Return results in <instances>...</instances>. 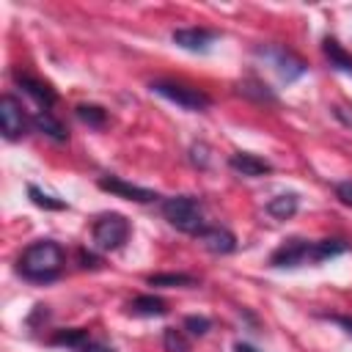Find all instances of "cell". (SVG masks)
<instances>
[{
    "label": "cell",
    "instance_id": "obj_1",
    "mask_svg": "<svg viewBox=\"0 0 352 352\" xmlns=\"http://www.w3.org/2000/svg\"><path fill=\"white\" fill-rule=\"evenodd\" d=\"M66 267V250L52 239H38L28 245L16 258V272L33 283L55 280Z\"/></svg>",
    "mask_w": 352,
    "mask_h": 352
},
{
    "label": "cell",
    "instance_id": "obj_2",
    "mask_svg": "<svg viewBox=\"0 0 352 352\" xmlns=\"http://www.w3.org/2000/svg\"><path fill=\"white\" fill-rule=\"evenodd\" d=\"M160 209H162V217L182 234L198 236L206 228V212L195 195H170L162 201Z\"/></svg>",
    "mask_w": 352,
    "mask_h": 352
},
{
    "label": "cell",
    "instance_id": "obj_3",
    "mask_svg": "<svg viewBox=\"0 0 352 352\" xmlns=\"http://www.w3.org/2000/svg\"><path fill=\"white\" fill-rule=\"evenodd\" d=\"M129 220L124 217V214H118V212H104V214H99L96 217V223H94V245L99 248V250H118V248H124V242L129 239Z\"/></svg>",
    "mask_w": 352,
    "mask_h": 352
},
{
    "label": "cell",
    "instance_id": "obj_4",
    "mask_svg": "<svg viewBox=\"0 0 352 352\" xmlns=\"http://www.w3.org/2000/svg\"><path fill=\"white\" fill-rule=\"evenodd\" d=\"M151 91L160 94L162 99L179 104V107L190 110V113H201V110H206L212 104V99L204 91L190 88V85H182V82H170V80H154L151 82Z\"/></svg>",
    "mask_w": 352,
    "mask_h": 352
},
{
    "label": "cell",
    "instance_id": "obj_5",
    "mask_svg": "<svg viewBox=\"0 0 352 352\" xmlns=\"http://www.w3.org/2000/svg\"><path fill=\"white\" fill-rule=\"evenodd\" d=\"M256 55L264 58V60L278 72V77H280L283 82H294V80L302 77L305 69H308L292 50H286V47H280V44H264V47H256Z\"/></svg>",
    "mask_w": 352,
    "mask_h": 352
},
{
    "label": "cell",
    "instance_id": "obj_6",
    "mask_svg": "<svg viewBox=\"0 0 352 352\" xmlns=\"http://www.w3.org/2000/svg\"><path fill=\"white\" fill-rule=\"evenodd\" d=\"M270 264L272 267H280V270H294V267H302V264H314V242L292 236V239L280 242L272 250Z\"/></svg>",
    "mask_w": 352,
    "mask_h": 352
},
{
    "label": "cell",
    "instance_id": "obj_7",
    "mask_svg": "<svg viewBox=\"0 0 352 352\" xmlns=\"http://www.w3.org/2000/svg\"><path fill=\"white\" fill-rule=\"evenodd\" d=\"M30 124H33V118L25 116L19 99L11 96V94H6L0 99V129H3V138L14 143V140H19V138L28 135V126Z\"/></svg>",
    "mask_w": 352,
    "mask_h": 352
},
{
    "label": "cell",
    "instance_id": "obj_8",
    "mask_svg": "<svg viewBox=\"0 0 352 352\" xmlns=\"http://www.w3.org/2000/svg\"><path fill=\"white\" fill-rule=\"evenodd\" d=\"M96 184H99V190H104L110 195H118V198H126V201H135V204H151V201H157V192L154 190L140 187V184H129V182H124L121 176H113V173L99 176Z\"/></svg>",
    "mask_w": 352,
    "mask_h": 352
},
{
    "label": "cell",
    "instance_id": "obj_9",
    "mask_svg": "<svg viewBox=\"0 0 352 352\" xmlns=\"http://www.w3.org/2000/svg\"><path fill=\"white\" fill-rule=\"evenodd\" d=\"M170 38L176 47H182L187 52H206L220 38V33L209 30V28H179L170 33Z\"/></svg>",
    "mask_w": 352,
    "mask_h": 352
},
{
    "label": "cell",
    "instance_id": "obj_10",
    "mask_svg": "<svg viewBox=\"0 0 352 352\" xmlns=\"http://www.w3.org/2000/svg\"><path fill=\"white\" fill-rule=\"evenodd\" d=\"M201 245L209 250V253H217V256H226V253H234L236 250V236L223 228V226H206L201 234H198Z\"/></svg>",
    "mask_w": 352,
    "mask_h": 352
},
{
    "label": "cell",
    "instance_id": "obj_11",
    "mask_svg": "<svg viewBox=\"0 0 352 352\" xmlns=\"http://www.w3.org/2000/svg\"><path fill=\"white\" fill-rule=\"evenodd\" d=\"M16 85H19L41 110H50V107L58 102V94H55L47 82H41V80H36V77H30V74H16Z\"/></svg>",
    "mask_w": 352,
    "mask_h": 352
},
{
    "label": "cell",
    "instance_id": "obj_12",
    "mask_svg": "<svg viewBox=\"0 0 352 352\" xmlns=\"http://www.w3.org/2000/svg\"><path fill=\"white\" fill-rule=\"evenodd\" d=\"M228 165H231V170H236L239 176H248V179H256V176H264L272 170V165L267 160H261L250 151H234L228 157Z\"/></svg>",
    "mask_w": 352,
    "mask_h": 352
},
{
    "label": "cell",
    "instance_id": "obj_13",
    "mask_svg": "<svg viewBox=\"0 0 352 352\" xmlns=\"http://www.w3.org/2000/svg\"><path fill=\"white\" fill-rule=\"evenodd\" d=\"M33 126H36L41 135H47V138H52V140H58V143L69 140L66 126H63L50 110H38V113H33Z\"/></svg>",
    "mask_w": 352,
    "mask_h": 352
},
{
    "label": "cell",
    "instance_id": "obj_14",
    "mask_svg": "<svg viewBox=\"0 0 352 352\" xmlns=\"http://www.w3.org/2000/svg\"><path fill=\"white\" fill-rule=\"evenodd\" d=\"M322 52H324V58L330 60V66H333V69H338V72H344V74H349V77H352V55H349V52H346L336 38H330V36H327V38L322 41Z\"/></svg>",
    "mask_w": 352,
    "mask_h": 352
},
{
    "label": "cell",
    "instance_id": "obj_15",
    "mask_svg": "<svg viewBox=\"0 0 352 352\" xmlns=\"http://www.w3.org/2000/svg\"><path fill=\"white\" fill-rule=\"evenodd\" d=\"M126 308H129V314H135V316H165V314H168L165 300H160V297H154V294H140V297H135Z\"/></svg>",
    "mask_w": 352,
    "mask_h": 352
},
{
    "label": "cell",
    "instance_id": "obj_16",
    "mask_svg": "<svg viewBox=\"0 0 352 352\" xmlns=\"http://www.w3.org/2000/svg\"><path fill=\"white\" fill-rule=\"evenodd\" d=\"M297 195L294 192H280V195H275V198H270V204H267V212L275 217V220H289L294 212H297Z\"/></svg>",
    "mask_w": 352,
    "mask_h": 352
},
{
    "label": "cell",
    "instance_id": "obj_17",
    "mask_svg": "<svg viewBox=\"0 0 352 352\" xmlns=\"http://www.w3.org/2000/svg\"><path fill=\"white\" fill-rule=\"evenodd\" d=\"M346 250H349V245L344 239H319V242H314V264L327 261L333 256H341Z\"/></svg>",
    "mask_w": 352,
    "mask_h": 352
},
{
    "label": "cell",
    "instance_id": "obj_18",
    "mask_svg": "<svg viewBox=\"0 0 352 352\" xmlns=\"http://www.w3.org/2000/svg\"><path fill=\"white\" fill-rule=\"evenodd\" d=\"M148 286H198V278L187 275V272H160V275H148Z\"/></svg>",
    "mask_w": 352,
    "mask_h": 352
},
{
    "label": "cell",
    "instance_id": "obj_19",
    "mask_svg": "<svg viewBox=\"0 0 352 352\" xmlns=\"http://www.w3.org/2000/svg\"><path fill=\"white\" fill-rule=\"evenodd\" d=\"M88 338H91L88 330H82V327H69V330H58V333L52 336V344H58V346H72V349L80 352Z\"/></svg>",
    "mask_w": 352,
    "mask_h": 352
},
{
    "label": "cell",
    "instance_id": "obj_20",
    "mask_svg": "<svg viewBox=\"0 0 352 352\" xmlns=\"http://www.w3.org/2000/svg\"><path fill=\"white\" fill-rule=\"evenodd\" d=\"M74 113H77V118H80L82 124H88V126H94V129H102V126L107 124V113H104V107H99V104H77Z\"/></svg>",
    "mask_w": 352,
    "mask_h": 352
},
{
    "label": "cell",
    "instance_id": "obj_21",
    "mask_svg": "<svg viewBox=\"0 0 352 352\" xmlns=\"http://www.w3.org/2000/svg\"><path fill=\"white\" fill-rule=\"evenodd\" d=\"M162 344H165V352H190V338H187V333H184V330H176V327H165Z\"/></svg>",
    "mask_w": 352,
    "mask_h": 352
},
{
    "label": "cell",
    "instance_id": "obj_22",
    "mask_svg": "<svg viewBox=\"0 0 352 352\" xmlns=\"http://www.w3.org/2000/svg\"><path fill=\"white\" fill-rule=\"evenodd\" d=\"M28 195H30V201H33L36 206H41V209H50V212L66 209V201H58L55 195H50V192H44V190H38L36 184H28Z\"/></svg>",
    "mask_w": 352,
    "mask_h": 352
},
{
    "label": "cell",
    "instance_id": "obj_23",
    "mask_svg": "<svg viewBox=\"0 0 352 352\" xmlns=\"http://www.w3.org/2000/svg\"><path fill=\"white\" fill-rule=\"evenodd\" d=\"M239 91L242 94H248V96H256L258 102H275V96L267 91V85L264 82H258V80H248V82H242L239 85Z\"/></svg>",
    "mask_w": 352,
    "mask_h": 352
},
{
    "label": "cell",
    "instance_id": "obj_24",
    "mask_svg": "<svg viewBox=\"0 0 352 352\" xmlns=\"http://www.w3.org/2000/svg\"><path fill=\"white\" fill-rule=\"evenodd\" d=\"M209 327H212V322L206 316H187L184 324H182V330L190 333V336H206Z\"/></svg>",
    "mask_w": 352,
    "mask_h": 352
},
{
    "label": "cell",
    "instance_id": "obj_25",
    "mask_svg": "<svg viewBox=\"0 0 352 352\" xmlns=\"http://www.w3.org/2000/svg\"><path fill=\"white\" fill-rule=\"evenodd\" d=\"M336 198H338L341 204L352 206V179H349V182H338V184H336Z\"/></svg>",
    "mask_w": 352,
    "mask_h": 352
},
{
    "label": "cell",
    "instance_id": "obj_26",
    "mask_svg": "<svg viewBox=\"0 0 352 352\" xmlns=\"http://www.w3.org/2000/svg\"><path fill=\"white\" fill-rule=\"evenodd\" d=\"M190 154H192V162H195L198 168H206V146L198 143V146L190 148Z\"/></svg>",
    "mask_w": 352,
    "mask_h": 352
},
{
    "label": "cell",
    "instance_id": "obj_27",
    "mask_svg": "<svg viewBox=\"0 0 352 352\" xmlns=\"http://www.w3.org/2000/svg\"><path fill=\"white\" fill-rule=\"evenodd\" d=\"M80 352H116V349H113V346H107V344H102V341H91V338H88V341L82 344V349H80Z\"/></svg>",
    "mask_w": 352,
    "mask_h": 352
},
{
    "label": "cell",
    "instance_id": "obj_28",
    "mask_svg": "<svg viewBox=\"0 0 352 352\" xmlns=\"http://www.w3.org/2000/svg\"><path fill=\"white\" fill-rule=\"evenodd\" d=\"M327 319H330V322H336V324H341V327L352 336V319H349V316H327Z\"/></svg>",
    "mask_w": 352,
    "mask_h": 352
},
{
    "label": "cell",
    "instance_id": "obj_29",
    "mask_svg": "<svg viewBox=\"0 0 352 352\" xmlns=\"http://www.w3.org/2000/svg\"><path fill=\"white\" fill-rule=\"evenodd\" d=\"M234 352H258V349H256V346H250V344H242V341H239V344L234 346Z\"/></svg>",
    "mask_w": 352,
    "mask_h": 352
}]
</instances>
